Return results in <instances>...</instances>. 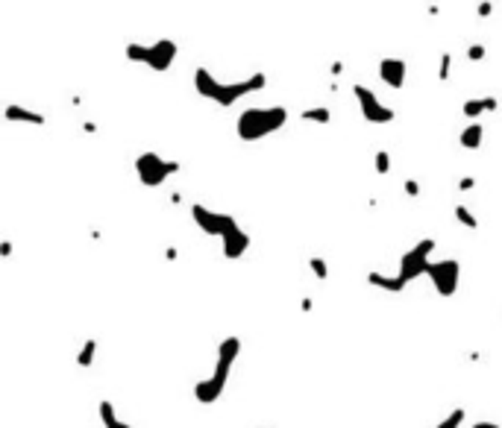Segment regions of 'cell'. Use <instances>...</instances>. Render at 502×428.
Returning a JSON list of instances; mask_svg holds the SVG:
<instances>
[{"label": "cell", "mask_w": 502, "mask_h": 428, "mask_svg": "<svg viewBox=\"0 0 502 428\" xmlns=\"http://www.w3.org/2000/svg\"><path fill=\"white\" fill-rule=\"evenodd\" d=\"M191 217L206 235L212 238H221V247H223V256L226 258H241L244 252L250 249V235L241 229V223L235 221L232 214L226 212H215V208L203 205V203H194L191 205Z\"/></svg>", "instance_id": "obj_1"}, {"label": "cell", "mask_w": 502, "mask_h": 428, "mask_svg": "<svg viewBox=\"0 0 502 428\" xmlns=\"http://www.w3.org/2000/svg\"><path fill=\"white\" fill-rule=\"evenodd\" d=\"M435 247H438V240L435 238H423V240H417L408 252H402V258H400V270L394 273V276H382V273H367V282L373 284V288H382V291H388V293H402L408 288V284L417 279V276H426V270H429V252H435Z\"/></svg>", "instance_id": "obj_2"}, {"label": "cell", "mask_w": 502, "mask_h": 428, "mask_svg": "<svg viewBox=\"0 0 502 428\" xmlns=\"http://www.w3.org/2000/svg\"><path fill=\"white\" fill-rule=\"evenodd\" d=\"M268 85V76L265 74H250L247 80H238V82H221L217 76H212L206 68H197L194 71V89H197L200 97H206V100H212L217 106H235L238 100H244V97L261 91Z\"/></svg>", "instance_id": "obj_3"}, {"label": "cell", "mask_w": 502, "mask_h": 428, "mask_svg": "<svg viewBox=\"0 0 502 428\" xmlns=\"http://www.w3.org/2000/svg\"><path fill=\"white\" fill-rule=\"evenodd\" d=\"M238 355H241V337L238 335H229L217 343V352H215V370L209 379H203L194 384V399L200 405H215L217 399L223 396L226 384H229V376H232V367Z\"/></svg>", "instance_id": "obj_4"}, {"label": "cell", "mask_w": 502, "mask_h": 428, "mask_svg": "<svg viewBox=\"0 0 502 428\" xmlns=\"http://www.w3.org/2000/svg\"><path fill=\"white\" fill-rule=\"evenodd\" d=\"M288 124L285 106H250L235 120V135L241 141H261Z\"/></svg>", "instance_id": "obj_5"}, {"label": "cell", "mask_w": 502, "mask_h": 428, "mask_svg": "<svg viewBox=\"0 0 502 428\" xmlns=\"http://www.w3.org/2000/svg\"><path fill=\"white\" fill-rule=\"evenodd\" d=\"M124 53H127L129 62L147 65L150 71H159L162 74V71H168L171 65H173L179 47H177V41H171V38H156L153 45H138V41H129Z\"/></svg>", "instance_id": "obj_6"}, {"label": "cell", "mask_w": 502, "mask_h": 428, "mask_svg": "<svg viewBox=\"0 0 502 428\" xmlns=\"http://www.w3.org/2000/svg\"><path fill=\"white\" fill-rule=\"evenodd\" d=\"M135 173H138V182L147 185V188H159L162 182H168V177L179 173V161L173 159H165L159 153H138L135 156Z\"/></svg>", "instance_id": "obj_7"}, {"label": "cell", "mask_w": 502, "mask_h": 428, "mask_svg": "<svg viewBox=\"0 0 502 428\" xmlns=\"http://www.w3.org/2000/svg\"><path fill=\"white\" fill-rule=\"evenodd\" d=\"M426 279L432 282L435 293L441 300H450L458 291V282H461V264L455 258H441V261H432L429 270H426Z\"/></svg>", "instance_id": "obj_8"}, {"label": "cell", "mask_w": 502, "mask_h": 428, "mask_svg": "<svg viewBox=\"0 0 502 428\" xmlns=\"http://www.w3.org/2000/svg\"><path fill=\"white\" fill-rule=\"evenodd\" d=\"M353 94H356V100H358V109H362V115H364V120L367 124H376V126H382V124H391V120L397 117V112L391 106H385L376 97V91H370L367 85H353Z\"/></svg>", "instance_id": "obj_9"}, {"label": "cell", "mask_w": 502, "mask_h": 428, "mask_svg": "<svg viewBox=\"0 0 502 428\" xmlns=\"http://www.w3.org/2000/svg\"><path fill=\"white\" fill-rule=\"evenodd\" d=\"M406 74H408L406 62L397 59V56H385L379 62V80L385 82L388 89H402V85H406Z\"/></svg>", "instance_id": "obj_10"}, {"label": "cell", "mask_w": 502, "mask_h": 428, "mask_svg": "<svg viewBox=\"0 0 502 428\" xmlns=\"http://www.w3.org/2000/svg\"><path fill=\"white\" fill-rule=\"evenodd\" d=\"M6 120H21V124H36V126H41L45 124V115H39V112H32V109H24V106H15V103H9L6 106Z\"/></svg>", "instance_id": "obj_11"}, {"label": "cell", "mask_w": 502, "mask_h": 428, "mask_svg": "<svg viewBox=\"0 0 502 428\" xmlns=\"http://www.w3.org/2000/svg\"><path fill=\"white\" fill-rule=\"evenodd\" d=\"M97 414H100V423H103V428H133L127 420H121L118 416V411H115V405L109 402V399H103L100 405H97Z\"/></svg>", "instance_id": "obj_12"}, {"label": "cell", "mask_w": 502, "mask_h": 428, "mask_svg": "<svg viewBox=\"0 0 502 428\" xmlns=\"http://www.w3.org/2000/svg\"><path fill=\"white\" fill-rule=\"evenodd\" d=\"M496 109H499V100H496V97H482V100H467V103L461 106V112H464L467 117L476 120L482 112H496Z\"/></svg>", "instance_id": "obj_13"}, {"label": "cell", "mask_w": 502, "mask_h": 428, "mask_svg": "<svg viewBox=\"0 0 502 428\" xmlns=\"http://www.w3.org/2000/svg\"><path fill=\"white\" fill-rule=\"evenodd\" d=\"M482 138H485V126L479 124V120H473L470 126L461 129V147L464 150H479L482 147Z\"/></svg>", "instance_id": "obj_14"}, {"label": "cell", "mask_w": 502, "mask_h": 428, "mask_svg": "<svg viewBox=\"0 0 502 428\" xmlns=\"http://www.w3.org/2000/svg\"><path fill=\"white\" fill-rule=\"evenodd\" d=\"M94 355H97V340H94V337H89V340L83 343L80 352H76V358H74V361H76V367L89 370V367L94 364Z\"/></svg>", "instance_id": "obj_15"}, {"label": "cell", "mask_w": 502, "mask_h": 428, "mask_svg": "<svg viewBox=\"0 0 502 428\" xmlns=\"http://www.w3.org/2000/svg\"><path fill=\"white\" fill-rule=\"evenodd\" d=\"M300 117L305 120V124H329L332 115L326 106H314V109H305V112H300Z\"/></svg>", "instance_id": "obj_16"}, {"label": "cell", "mask_w": 502, "mask_h": 428, "mask_svg": "<svg viewBox=\"0 0 502 428\" xmlns=\"http://www.w3.org/2000/svg\"><path fill=\"white\" fill-rule=\"evenodd\" d=\"M464 420H467V411H464V408H452L435 428H461Z\"/></svg>", "instance_id": "obj_17"}, {"label": "cell", "mask_w": 502, "mask_h": 428, "mask_svg": "<svg viewBox=\"0 0 502 428\" xmlns=\"http://www.w3.org/2000/svg\"><path fill=\"white\" fill-rule=\"evenodd\" d=\"M455 221L461 223V226H467V229H479V221H476V214L470 212L467 205H455Z\"/></svg>", "instance_id": "obj_18"}, {"label": "cell", "mask_w": 502, "mask_h": 428, "mask_svg": "<svg viewBox=\"0 0 502 428\" xmlns=\"http://www.w3.org/2000/svg\"><path fill=\"white\" fill-rule=\"evenodd\" d=\"M309 270L314 273V279H329V264H326V258H320V256L309 258Z\"/></svg>", "instance_id": "obj_19"}, {"label": "cell", "mask_w": 502, "mask_h": 428, "mask_svg": "<svg viewBox=\"0 0 502 428\" xmlns=\"http://www.w3.org/2000/svg\"><path fill=\"white\" fill-rule=\"evenodd\" d=\"M376 170H379V173H388V170H391V156H388L385 150L376 153Z\"/></svg>", "instance_id": "obj_20"}, {"label": "cell", "mask_w": 502, "mask_h": 428, "mask_svg": "<svg viewBox=\"0 0 502 428\" xmlns=\"http://www.w3.org/2000/svg\"><path fill=\"white\" fill-rule=\"evenodd\" d=\"M450 65H452V56H450V53H444V56H441V71H438V80H446V76H450Z\"/></svg>", "instance_id": "obj_21"}, {"label": "cell", "mask_w": 502, "mask_h": 428, "mask_svg": "<svg viewBox=\"0 0 502 428\" xmlns=\"http://www.w3.org/2000/svg\"><path fill=\"white\" fill-rule=\"evenodd\" d=\"M467 59H473V62L485 59V47H482V45H473V47H467Z\"/></svg>", "instance_id": "obj_22"}, {"label": "cell", "mask_w": 502, "mask_h": 428, "mask_svg": "<svg viewBox=\"0 0 502 428\" xmlns=\"http://www.w3.org/2000/svg\"><path fill=\"white\" fill-rule=\"evenodd\" d=\"M406 194H408V196H417V194H420V185L414 182V179H406Z\"/></svg>", "instance_id": "obj_23"}, {"label": "cell", "mask_w": 502, "mask_h": 428, "mask_svg": "<svg viewBox=\"0 0 502 428\" xmlns=\"http://www.w3.org/2000/svg\"><path fill=\"white\" fill-rule=\"evenodd\" d=\"M473 428H499L496 423H488V420H482V423H473Z\"/></svg>", "instance_id": "obj_24"}, {"label": "cell", "mask_w": 502, "mask_h": 428, "mask_svg": "<svg viewBox=\"0 0 502 428\" xmlns=\"http://www.w3.org/2000/svg\"><path fill=\"white\" fill-rule=\"evenodd\" d=\"M473 185H476V182H473L470 177H467V179H461V191H470V188H473Z\"/></svg>", "instance_id": "obj_25"}, {"label": "cell", "mask_w": 502, "mask_h": 428, "mask_svg": "<svg viewBox=\"0 0 502 428\" xmlns=\"http://www.w3.org/2000/svg\"><path fill=\"white\" fill-rule=\"evenodd\" d=\"M479 15H490V3H482V6H479Z\"/></svg>", "instance_id": "obj_26"}]
</instances>
